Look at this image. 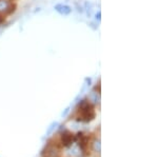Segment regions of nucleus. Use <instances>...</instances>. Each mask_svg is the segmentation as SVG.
<instances>
[{
	"label": "nucleus",
	"instance_id": "nucleus-1",
	"mask_svg": "<svg viewBox=\"0 0 158 157\" xmlns=\"http://www.w3.org/2000/svg\"><path fill=\"white\" fill-rule=\"evenodd\" d=\"M95 111L90 101L83 99L79 102V115L77 116L78 122H90L95 119Z\"/></svg>",
	"mask_w": 158,
	"mask_h": 157
},
{
	"label": "nucleus",
	"instance_id": "nucleus-2",
	"mask_svg": "<svg viewBox=\"0 0 158 157\" xmlns=\"http://www.w3.org/2000/svg\"><path fill=\"white\" fill-rule=\"evenodd\" d=\"M60 140L61 146L64 147V148H70L76 141V136L70 131H63L60 135Z\"/></svg>",
	"mask_w": 158,
	"mask_h": 157
},
{
	"label": "nucleus",
	"instance_id": "nucleus-3",
	"mask_svg": "<svg viewBox=\"0 0 158 157\" xmlns=\"http://www.w3.org/2000/svg\"><path fill=\"white\" fill-rule=\"evenodd\" d=\"M59 147L57 145H53V143H49L47 145L44 149H43L41 156L42 157H58L59 155Z\"/></svg>",
	"mask_w": 158,
	"mask_h": 157
},
{
	"label": "nucleus",
	"instance_id": "nucleus-4",
	"mask_svg": "<svg viewBox=\"0 0 158 157\" xmlns=\"http://www.w3.org/2000/svg\"><path fill=\"white\" fill-rule=\"evenodd\" d=\"M15 11V6H11V2L9 0H0V13H10Z\"/></svg>",
	"mask_w": 158,
	"mask_h": 157
},
{
	"label": "nucleus",
	"instance_id": "nucleus-5",
	"mask_svg": "<svg viewBox=\"0 0 158 157\" xmlns=\"http://www.w3.org/2000/svg\"><path fill=\"white\" fill-rule=\"evenodd\" d=\"M55 10L62 15H69L72 12V9L69 6H64V4H57V6H55Z\"/></svg>",
	"mask_w": 158,
	"mask_h": 157
},
{
	"label": "nucleus",
	"instance_id": "nucleus-6",
	"mask_svg": "<svg viewBox=\"0 0 158 157\" xmlns=\"http://www.w3.org/2000/svg\"><path fill=\"white\" fill-rule=\"evenodd\" d=\"M89 100L94 105H98L99 101H100V95H99V93H96L95 91H93L89 95Z\"/></svg>",
	"mask_w": 158,
	"mask_h": 157
},
{
	"label": "nucleus",
	"instance_id": "nucleus-7",
	"mask_svg": "<svg viewBox=\"0 0 158 157\" xmlns=\"http://www.w3.org/2000/svg\"><path fill=\"white\" fill-rule=\"evenodd\" d=\"M59 126V123L57 122V121H54V122H52L50 125V126L49 128H48V130H47V133H45V135L47 136H50L51 134H52L53 132H54V131L56 130V129H57V126Z\"/></svg>",
	"mask_w": 158,
	"mask_h": 157
},
{
	"label": "nucleus",
	"instance_id": "nucleus-8",
	"mask_svg": "<svg viewBox=\"0 0 158 157\" xmlns=\"http://www.w3.org/2000/svg\"><path fill=\"white\" fill-rule=\"evenodd\" d=\"M93 150L96 152V153H100L101 151V143H100V139H95L93 141Z\"/></svg>",
	"mask_w": 158,
	"mask_h": 157
},
{
	"label": "nucleus",
	"instance_id": "nucleus-9",
	"mask_svg": "<svg viewBox=\"0 0 158 157\" xmlns=\"http://www.w3.org/2000/svg\"><path fill=\"white\" fill-rule=\"evenodd\" d=\"M85 9L86 11V14L88 16H91L92 15V11H93V6H92L91 2H85Z\"/></svg>",
	"mask_w": 158,
	"mask_h": 157
},
{
	"label": "nucleus",
	"instance_id": "nucleus-10",
	"mask_svg": "<svg viewBox=\"0 0 158 157\" xmlns=\"http://www.w3.org/2000/svg\"><path fill=\"white\" fill-rule=\"evenodd\" d=\"M70 110H71V107H68L64 111H63L62 113H61V116H62V117H67L68 114L70 113Z\"/></svg>",
	"mask_w": 158,
	"mask_h": 157
},
{
	"label": "nucleus",
	"instance_id": "nucleus-11",
	"mask_svg": "<svg viewBox=\"0 0 158 157\" xmlns=\"http://www.w3.org/2000/svg\"><path fill=\"white\" fill-rule=\"evenodd\" d=\"M95 19H96V20H98V21H100V19H101V13H100V12L96 13V15H95Z\"/></svg>",
	"mask_w": 158,
	"mask_h": 157
},
{
	"label": "nucleus",
	"instance_id": "nucleus-12",
	"mask_svg": "<svg viewBox=\"0 0 158 157\" xmlns=\"http://www.w3.org/2000/svg\"><path fill=\"white\" fill-rule=\"evenodd\" d=\"M85 82H86L85 85H89V87H90L91 83H92V79H91V78H89V77H86L85 78Z\"/></svg>",
	"mask_w": 158,
	"mask_h": 157
},
{
	"label": "nucleus",
	"instance_id": "nucleus-13",
	"mask_svg": "<svg viewBox=\"0 0 158 157\" xmlns=\"http://www.w3.org/2000/svg\"><path fill=\"white\" fill-rule=\"evenodd\" d=\"M0 20H1V19H0Z\"/></svg>",
	"mask_w": 158,
	"mask_h": 157
}]
</instances>
